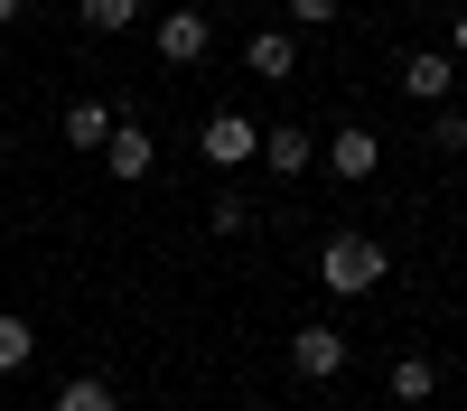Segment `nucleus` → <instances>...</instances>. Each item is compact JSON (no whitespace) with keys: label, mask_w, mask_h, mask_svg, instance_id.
I'll use <instances>...</instances> for the list:
<instances>
[{"label":"nucleus","mask_w":467,"mask_h":411,"mask_svg":"<svg viewBox=\"0 0 467 411\" xmlns=\"http://www.w3.org/2000/svg\"><path fill=\"white\" fill-rule=\"evenodd\" d=\"M318 281H327L337 299H365V290L393 281V252H383L374 234H327V243H318Z\"/></svg>","instance_id":"f257e3e1"},{"label":"nucleus","mask_w":467,"mask_h":411,"mask_svg":"<svg viewBox=\"0 0 467 411\" xmlns=\"http://www.w3.org/2000/svg\"><path fill=\"white\" fill-rule=\"evenodd\" d=\"M197 159L215 169V178H234V169H253L262 159V122H253V112H206V122H197Z\"/></svg>","instance_id":"f03ea898"},{"label":"nucleus","mask_w":467,"mask_h":411,"mask_svg":"<svg viewBox=\"0 0 467 411\" xmlns=\"http://www.w3.org/2000/svg\"><path fill=\"white\" fill-rule=\"evenodd\" d=\"M290 374H299V384H337V374H346V327L299 318L290 327Z\"/></svg>","instance_id":"7ed1b4c3"},{"label":"nucleus","mask_w":467,"mask_h":411,"mask_svg":"<svg viewBox=\"0 0 467 411\" xmlns=\"http://www.w3.org/2000/svg\"><path fill=\"white\" fill-rule=\"evenodd\" d=\"M150 47H160L169 66H197V57L215 47V28H206V10H197V0H178V10H160V19H150Z\"/></svg>","instance_id":"20e7f679"},{"label":"nucleus","mask_w":467,"mask_h":411,"mask_svg":"<svg viewBox=\"0 0 467 411\" xmlns=\"http://www.w3.org/2000/svg\"><path fill=\"white\" fill-rule=\"evenodd\" d=\"M402 94L411 103H458V57L449 47H411L402 57Z\"/></svg>","instance_id":"39448f33"},{"label":"nucleus","mask_w":467,"mask_h":411,"mask_svg":"<svg viewBox=\"0 0 467 411\" xmlns=\"http://www.w3.org/2000/svg\"><path fill=\"white\" fill-rule=\"evenodd\" d=\"M103 169H112V178H150V169H160V131H150V122H112Z\"/></svg>","instance_id":"423d86ee"},{"label":"nucleus","mask_w":467,"mask_h":411,"mask_svg":"<svg viewBox=\"0 0 467 411\" xmlns=\"http://www.w3.org/2000/svg\"><path fill=\"white\" fill-rule=\"evenodd\" d=\"M244 66L262 75V85H290V75H299V37L290 28H253L244 37Z\"/></svg>","instance_id":"0eeeda50"},{"label":"nucleus","mask_w":467,"mask_h":411,"mask_svg":"<svg viewBox=\"0 0 467 411\" xmlns=\"http://www.w3.org/2000/svg\"><path fill=\"white\" fill-rule=\"evenodd\" d=\"M262 169L271 178H308V169H318V140H308L299 122H271L262 131Z\"/></svg>","instance_id":"6e6552de"},{"label":"nucleus","mask_w":467,"mask_h":411,"mask_svg":"<svg viewBox=\"0 0 467 411\" xmlns=\"http://www.w3.org/2000/svg\"><path fill=\"white\" fill-rule=\"evenodd\" d=\"M318 159H327L337 178H374V169H383V140H374L365 122H346V131H327V149H318Z\"/></svg>","instance_id":"1a4fd4ad"},{"label":"nucleus","mask_w":467,"mask_h":411,"mask_svg":"<svg viewBox=\"0 0 467 411\" xmlns=\"http://www.w3.org/2000/svg\"><path fill=\"white\" fill-rule=\"evenodd\" d=\"M383 393H393V402H411V411H431V402H440V365H431V355H393Z\"/></svg>","instance_id":"9d476101"},{"label":"nucleus","mask_w":467,"mask_h":411,"mask_svg":"<svg viewBox=\"0 0 467 411\" xmlns=\"http://www.w3.org/2000/svg\"><path fill=\"white\" fill-rule=\"evenodd\" d=\"M112 122H122V112H112V103H66V149H85V159H103Z\"/></svg>","instance_id":"9b49d317"},{"label":"nucleus","mask_w":467,"mask_h":411,"mask_svg":"<svg viewBox=\"0 0 467 411\" xmlns=\"http://www.w3.org/2000/svg\"><path fill=\"white\" fill-rule=\"evenodd\" d=\"M75 19L112 37V28H140V19H150V0H75Z\"/></svg>","instance_id":"f8f14e48"},{"label":"nucleus","mask_w":467,"mask_h":411,"mask_svg":"<svg viewBox=\"0 0 467 411\" xmlns=\"http://www.w3.org/2000/svg\"><path fill=\"white\" fill-rule=\"evenodd\" d=\"M57 411H122V402H112L103 374H66V384H57Z\"/></svg>","instance_id":"ddd939ff"},{"label":"nucleus","mask_w":467,"mask_h":411,"mask_svg":"<svg viewBox=\"0 0 467 411\" xmlns=\"http://www.w3.org/2000/svg\"><path fill=\"white\" fill-rule=\"evenodd\" d=\"M28 355H37V327L0 309V374H28Z\"/></svg>","instance_id":"4468645a"},{"label":"nucleus","mask_w":467,"mask_h":411,"mask_svg":"<svg viewBox=\"0 0 467 411\" xmlns=\"http://www.w3.org/2000/svg\"><path fill=\"white\" fill-rule=\"evenodd\" d=\"M337 10L346 0H281V28L299 37V28H337Z\"/></svg>","instance_id":"2eb2a0df"},{"label":"nucleus","mask_w":467,"mask_h":411,"mask_svg":"<svg viewBox=\"0 0 467 411\" xmlns=\"http://www.w3.org/2000/svg\"><path fill=\"white\" fill-rule=\"evenodd\" d=\"M431 140L458 159V149H467V103H440V112H431Z\"/></svg>","instance_id":"dca6fc26"},{"label":"nucleus","mask_w":467,"mask_h":411,"mask_svg":"<svg viewBox=\"0 0 467 411\" xmlns=\"http://www.w3.org/2000/svg\"><path fill=\"white\" fill-rule=\"evenodd\" d=\"M206 224H215V234H244V224H253V206H244V197H234V187H224V197L206 206Z\"/></svg>","instance_id":"f3484780"},{"label":"nucleus","mask_w":467,"mask_h":411,"mask_svg":"<svg viewBox=\"0 0 467 411\" xmlns=\"http://www.w3.org/2000/svg\"><path fill=\"white\" fill-rule=\"evenodd\" d=\"M449 57H458V66H467V10H458V19H449Z\"/></svg>","instance_id":"a211bd4d"},{"label":"nucleus","mask_w":467,"mask_h":411,"mask_svg":"<svg viewBox=\"0 0 467 411\" xmlns=\"http://www.w3.org/2000/svg\"><path fill=\"white\" fill-rule=\"evenodd\" d=\"M19 10H28V0H0V28H10V19H19Z\"/></svg>","instance_id":"6ab92c4d"},{"label":"nucleus","mask_w":467,"mask_h":411,"mask_svg":"<svg viewBox=\"0 0 467 411\" xmlns=\"http://www.w3.org/2000/svg\"><path fill=\"white\" fill-rule=\"evenodd\" d=\"M0 169H10V131H0Z\"/></svg>","instance_id":"aec40b11"},{"label":"nucleus","mask_w":467,"mask_h":411,"mask_svg":"<svg viewBox=\"0 0 467 411\" xmlns=\"http://www.w3.org/2000/svg\"><path fill=\"white\" fill-rule=\"evenodd\" d=\"M458 103H467V66H458Z\"/></svg>","instance_id":"412c9836"},{"label":"nucleus","mask_w":467,"mask_h":411,"mask_svg":"<svg viewBox=\"0 0 467 411\" xmlns=\"http://www.w3.org/2000/svg\"><path fill=\"white\" fill-rule=\"evenodd\" d=\"M244 411H271V402H244Z\"/></svg>","instance_id":"4be33fe9"}]
</instances>
